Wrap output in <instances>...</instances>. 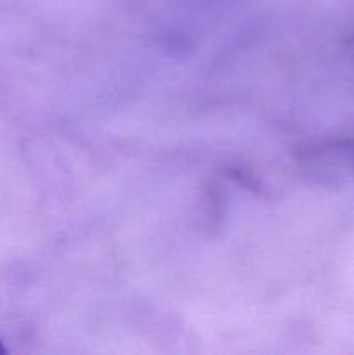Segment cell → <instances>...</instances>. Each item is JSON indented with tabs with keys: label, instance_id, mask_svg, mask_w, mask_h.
<instances>
[{
	"label": "cell",
	"instance_id": "6da1fadb",
	"mask_svg": "<svg viewBox=\"0 0 354 355\" xmlns=\"http://www.w3.org/2000/svg\"><path fill=\"white\" fill-rule=\"evenodd\" d=\"M7 352V349L6 347H3V342H2V338H0V355L2 354H6Z\"/></svg>",
	"mask_w": 354,
	"mask_h": 355
}]
</instances>
